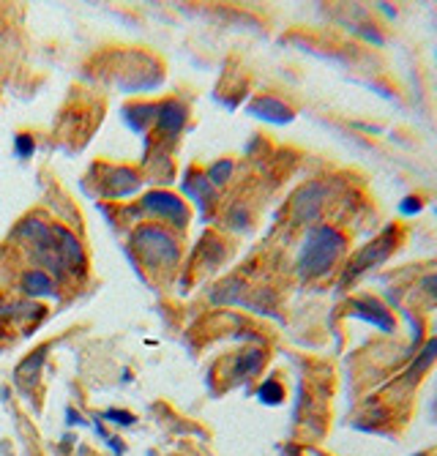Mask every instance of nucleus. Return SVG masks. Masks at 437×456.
I'll use <instances>...</instances> for the list:
<instances>
[{
    "mask_svg": "<svg viewBox=\"0 0 437 456\" xmlns=\"http://www.w3.org/2000/svg\"><path fill=\"white\" fill-rule=\"evenodd\" d=\"M347 241L344 235L334 227H311L307 232L304 249L298 254V274L304 279H314V276H325L339 254L344 252Z\"/></svg>",
    "mask_w": 437,
    "mask_h": 456,
    "instance_id": "nucleus-1",
    "label": "nucleus"
},
{
    "mask_svg": "<svg viewBox=\"0 0 437 456\" xmlns=\"http://www.w3.org/2000/svg\"><path fill=\"white\" fill-rule=\"evenodd\" d=\"M131 246L137 249V254L156 268H170L178 262V241L159 224H145L131 235Z\"/></svg>",
    "mask_w": 437,
    "mask_h": 456,
    "instance_id": "nucleus-2",
    "label": "nucleus"
},
{
    "mask_svg": "<svg viewBox=\"0 0 437 456\" xmlns=\"http://www.w3.org/2000/svg\"><path fill=\"white\" fill-rule=\"evenodd\" d=\"M394 246H396V229L388 227L377 241L366 243V246L353 257V262H350V268H347V279H356L358 274L375 268V265H380L383 260H388V254L394 252Z\"/></svg>",
    "mask_w": 437,
    "mask_h": 456,
    "instance_id": "nucleus-3",
    "label": "nucleus"
},
{
    "mask_svg": "<svg viewBox=\"0 0 437 456\" xmlns=\"http://www.w3.org/2000/svg\"><path fill=\"white\" fill-rule=\"evenodd\" d=\"M52 232H55V241H58V254H60V262H63V271L77 276L85 271V249L79 243V238L74 232H69L60 224H52Z\"/></svg>",
    "mask_w": 437,
    "mask_h": 456,
    "instance_id": "nucleus-4",
    "label": "nucleus"
},
{
    "mask_svg": "<svg viewBox=\"0 0 437 456\" xmlns=\"http://www.w3.org/2000/svg\"><path fill=\"white\" fill-rule=\"evenodd\" d=\"M142 208H145V210H151V213L164 216L170 224H175L178 229L183 227V224H186V219H189L186 205L180 203L175 194H170V192H148V194L142 197Z\"/></svg>",
    "mask_w": 437,
    "mask_h": 456,
    "instance_id": "nucleus-5",
    "label": "nucleus"
},
{
    "mask_svg": "<svg viewBox=\"0 0 437 456\" xmlns=\"http://www.w3.org/2000/svg\"><path fill=\"white\" fill-rule=\"evenodd\" d=\"M350 309H353V314H356L358 320L372 323L375 328H380L383 333H394V330H396L394 314H391L380 301H375V298H356V301H350Z\"/></svg>",
    "mask_w": 437,
    "mask_h": 456,
    "instance_id": "nucleus-6",
    "label": "nucleus"
},
{
    "mask_svg": "<svg viewBox=\"0 0 437 456\" xmlns=\"http://www.w3.org/2000/svg\"><path fill=\"white\" fill-rule=\"evenodd\" d=\"M325 200V186L323 183H311L307 189H301L295 194V203H293V216L295 222H311L320 210V205Z\"/></svg>",
    "mask_w": 437,
    "mask_h": 456,
    "instance_id": "nucleus-7",
    "label": "nucleus"
},
{
    "mask_svg": "<svg viewBox=\"0 0 437 456\" xmlns=\"http://www.w3.org/2000/svg\"><path fill=\"white\" fill-rule=\"evenodd\" d=\"M249 112L262 118V121H268V123H290L295 118V112L284 102L274 99V96H260L257 102L249 104Z\"/></svg>",
    "mask_w": 437,
    "mask_h": 456,
    "instance_id": "nucleus-8",
    "label": "nucleus"
},
{
    "mask_svg": "<svg viewBox=\"0 0 437 456\" xmlns=\"http://www.w3.org/2000/svg\"><path fill=\"white\" fill-rule=\"evenodd\" d=\"M186 107L180 102H164L159 109H156V123L159 128L167 134V137H175L180 134V128L186 126Z\"/></svg>",
    "mask_w": 437,
    "mask_h": 456,
    "instance_id": "nucleus-9",
    "label": "nucleus"
},
{
    "mask_svg": "<svg viewBox=\"0 0 437 456\" xmlns=\"http://www.w3.org/2000/svg\"><path fill=\"white\" fill-rule=\"evenodd\" d=\"M104 189H107V194H115V197H126L131 192H137L140 189V177L137 173H131L126 167H115V170H109L107 177H104Z\"/></svg>",
    "mask_w": 437,
    "mask_h": 456,
    "instance_id": "nucleus-10",
    "label": "nucleus"
},
{
    "mask_svg": "<svg viewBox=\"0 0 437 456\" xmlns=\"http://www.w3.org/2000/svg\"><path fill=\"white\" fill-rule=\"evenodd\" d=\"M435 361H437V336H435V339H429V342L421 347L418 358L410 363V369L405 372V377H402V380L408 382V385H415V382H418L424 375H426V372H429V366H432Z\"/></svg>",
    "mask_w": 437,
    "mask_h": 456,
    "instance_id": "nucleus-11",
    "label": "nucleus"
},
{
    "mask_svg": "<svg viewBox=\"0 0 437 456\" xmlns=\"http://www.w3.org/2000/svg\"><path fill=\"white\" fill-rule=\"evenodd\" d=\"M44 355H47V347H39L36 353H30L25 361L17 366L14 375H17V382H20V385H33V382H36L39 372H41V363H44Z\"/></svg>",
    "mask_w": 437,
    "mask_h": 456,
    "instance_id": "nucleus-12",
    "label": "nucleus"
},
{
    "mask_svg": "<svg viewBox=\"0 0 437 456\" xmlns=\"http://www.w3.org/2000/svg\"><path fill=\"white\" fill-rule=\"evenodd\" d=\"M22 290H25V295H33V298L55 295V284L44 271H27L22 276Z\"/></svg>",
    "mask_w": 437,
    "mask_h": 456,
    "instance_id": "nucleus-13",
    "label": "nucleus"
},
{
    "mask_svg": "<svg viewBox=\"0 0 437 456\" xmlns=\"http://www.w3.org/2000/svg\"><path fill=\"white\" fill-rule=\"evenodd\" d=\"M262 353L260 350H249V353L238 355V361H235V377H252V375H257L260 369H262Z\"/></svg>",
    "mask_w": 437,
    "mask_h": 456,
    "instance_id": "nucleus-14",
    "label": "nucleus"
},
{
    "mask_svg": "<svg viewBox=\"0 0 437 456\" xmlns=\"http://www.w3.org/2000/svg\"><path fill=\"white\" fill-rule=\"evenodd\" d=\"M186 192L197 200V203H203L208 194H210V183H208L206 175H197V173H191V175H186Z\"/></svg>",
    "mask_w": 437,
    "mask_h": 456,
    "instance_id": "nucleus-15",
    "label": "nucleus"
},
{
    "mask_svg": "<svg viewBox=\"0 0 437 456\" xmlns=\"http://www.w3.org/2000/svg\"><path fill=\"white\" fill-rule=\"evenodd\" d=\"M206 177H208V183H213V186H224V183L232 177V161L230 159H222V161L210 164V170H208Z\"/></svg>",
    "mask_w": 437,
    "mask_h": 456,
    "instance_id": "nucleus-16",
    "label": "nucleus"
},
{
    "mask_svg": "<svg viewBox=\"0 0 437 456\" xmlns=\"http://www.w3.org/2000/svg\"><path fill=\"white\" fill-rule=\"evenodd\" d=\"M257 399H260V402H265V405H279V402L284 399L282 385H279L276 380H265L262 385H260Z\"/></svg>",
    "mask_w": 437,
    "mask_h": 456,
    "instance_id": "nucleus-17",
    "label": "nucleus"
},
{
    "mask_svg": "<svg viewBox=\"0 0 437 456\" xmlns=\"http://www.w3.org/2000/svg\"><path fill=\"white\" fill-rule=\"evenodd\" d=\"M14 148H17V156H20V159H30V153H33V140H30L27 134H20V137L14 140Z\"/></svg>",
    "mask_w": 437,
    "mask_h": 456,
    "instance_id": "nucleus-18",
    "label": "nucleus"
},
{
    "mask_svg": "<svg viewBox=\"0 0 437 456\" xmlns=\"http://www.w3.org/2000/svg\"><path fill=\"white\" fill-rule=\"evenodd\" d=\"M421 197H405L402 203H399V213H405V216H412V213H418L421 210Z\"/></svg>",
    "mask_w": 437,
    "mask_h": 456,
    "instance_id": "nucleus-19",
    "label": "nucleus"
},
{
    "mask_svg": "<svg viewBox=\"0 0 437 456\" xmlns=\"http://www.w3.org/2000/svg\"><path fill=\"white\" fill-rule=\"evenodd\" d=\"M107 418H109V421H118L121 427H129V424H134V421H137L131 413H121V410H109V413H107Z\"/></svg>",
    "mask_w": 437,
    "mask_h": 456,
    "instance_id": "nucleus-20",
    "label": "nucleus"
},
{
    "mask_svg": "<svg viewBox=\"0 0 437 456\" xmlns=\"http://www.w3.org/2000/svg\"><path fill=\"white\" fill-rule=\"evenodd\" d=\"M421 287H424V293L432 298L437 304V274H432V276H426V279L421 281Z\"/></svg>",
    "mask_w": 437,
    "mask_h": 456,
    "instance_id": "nucleus-21",
    "label": "nucleus"
},
{
    "mask_svg": "<svg viewBox=\"0 0 437 456\" xmlns=\"http://www.w3.org/2000/svg\"><path fill=\"white\" fill-rule=\"evenodd\" d=\"M435 216H437V205H435Z\"/></svg>",
    "mask_w": 437,
    "mask_h": 456,
    "instance_id": "nucleus-22",
    "label": "nucleus"
}]
</instances>
